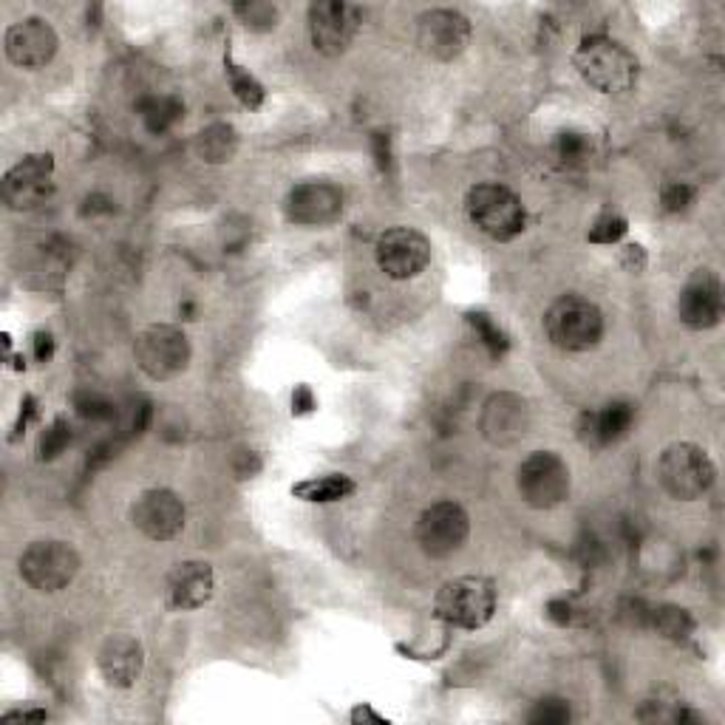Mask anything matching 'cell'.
<instances>
[{
    "label": "cell",
    "instance_id": "d590c367",
    "mask_svg": "<svg viewBox=\"0 0 725 725\" xmlns=\"http://www.w3.org/2000/svg\"><path fill=\"white\" fill-rule=\"evenodd\" d=\"M544 615L555 623V626H569L573 623V607H569L567 598H553L544 607Z\"/></svg>",
    "mask_w": 725,
    "mask_h": 725
},
{
    "label": "cell",
    "instance_id": "1f68e13d",
    "mask_svg": "<svg viewBox=\"0 0 725 725\" xmlns=\"http://www.w3.org/2000/svg\"><path fill=\"white\" fill-rule=\"evenodd\" d=\"M527 720L533 725H567L573 720L569 703L562 698H544L530 709Z\"/></svg>",
    "mask_w": 725,
    "mask_h": 725
},
{
    "label": "cell",
    "instance_id": "e575fe53",
    "mask_svg": "<svg viewBox=\"0 0 725 725\" xmlns=\"http://www.w3.org/2000/svg\"><path fill=\"white\" fill-rule=\"evenodd\" d=\"M151 417H153L151 403H148V400H137V403L130 405V411H128V434L139 437V434L151 425Z\"/></svg>",
    "mask_w": 725,
    "mask_h": 725
},
{
    "label": "cell",
    "instance_id": "7a4b0ae2",
    "mask_svg": "<svg viewBox=\"0 0 725 725\" xmlns=\"http://www.w3.org/2000/svg\"><path fill=\"white\" fill-rule=\"evenodd\" d=\"M717 468L705 448L694 442H675L660 453L657 480L671 499L694 502L712 491Z\"/></svg>",
    "mask_w": 725,
    "mask_h": 725
},
{
    "label": "cell",
    "instance_id": "44dd1931",
    "mask_svg": "<svg viewBox=\"0 0 725 725\" xmlns=\"http://www.w3.org/2000/svg\"><path fill=\"white\" fill-rule=\"evenodd\" d=\"M632 425H635V405L626 400H612L601 411H584L578 417V439L587 448L601 451L607 445H615L618 439L626 437Z\"/></svg>",
    "mask_w": 725,
    "mask_h": 725
},
{
    "label": "cell",
    "instance_id": "5b68a950",
    "mask_svg": "<svg viewBox=\"0 0 725 725\" xmlns=\"http://www.w3.org/2000/svg\"><path fill=\"white\" fill-rule=\"evenodd\" d=\"M471 225L493 241H514L525 233L527 212L521 199L505 185H476L465 199Z\"/></svg>",
    "mask_w": 725,
    "mask_h": 725
},
{
    "label": "cell",
    "instance_id": "8d00e7d4",
    "mask_svg": "<svg viewBox=\"0 0 725 725\" xmlns=\"http://www.w3.org/2000/svg\"><path fill=\"white\" fill-rule=\"evenodd\" d=\"M108 212H114V202H111L108 196H103V193H94V196H89L85 205H82V216H85V219H94V216H108Z\"/></svg>",
    "mask_w": 725,
    "mask_h": 725
},
{
    "label": "cell",
    "instance_id": "52a82bcc",
    "mask_svg": "<svg viewBox=\"0 0 725 725\" xmlns=\"http://www.w3.org/2000/svg\"><path fill=\"white\" fill-rule=\"evenodd\" d=\"M18 567L23 582L37 592H60L80 573V555L69 541H35L23 550Z\"/></svg>",
    "mask_w": 725,
    "mask_h": 725
},
{
    "label": "cell",
    "instance_id": "5bb4252c",
    "mask_svg": "<svg viewBox=\"0 0 725 725\" xmlns=\"http://www.w3.org/2000/svg\"><path fill=\"white\" fill-rule=\"evenodd\" d=\"M468 43H471V23L465 14L453 12V9H431V12L419 14L417 46L431 60H457L468 48Z\"/></svg>",
    "mask_w": 725,
    "mask_h": 725
},
{
    "label": "cell",
    "instance_id": "7c38bea8",
    "mask_svg": "<svg viewBox=\"0 0 725 725\" xmlns=\"http://www.w3.org/2000/svg\"><path fill=\"white\" fill-rule=\"evenodd\" d=\"M55 157L28 153L3 176V202L9 210H35L55 191Z\"/></svg>",
    "mask_w": 725,
    "mask_h": 725
},
{
    "label": "cell",
    "instance_id": "7bdbcfd3",
    "mask_svg": "<svg viewBox=\"0 0 725 725\" xmlns=\"http://www.w3.org/2000/svg\"><path fill=\"white\" fill-rule=\"evenodd\" d=\"M179 315H185V321H193V315H196V307H193V303H182V307H179Z\"/></svg>",
    "mask_w": 725,
    "mask_h": 725
},
{
    "label": "cell",
    "instance_id": "74e56055",
    "mask_svg": "<svg viewBox=\"0 0 725 725\" xmlns=\"http://www.w3.org/2000/svg\"><path fill=\"white\" fill-rule=\"evenodd\" d=\"M315 394L309 385H298L292 391V414H312L315 411Z\"/></svg>",
    "mask_w": 725,
    "mask_h": 725
},
{
    "label": "cell",
    "instance_id": "cb8c5ba5",
    "mask_svg": "<svg viewBox=\"0 0 725 725\" xmlns=\"http://www.w3.org/2000/svg\"><path fill=\"white\" fill-rule=\"evenodd\" d=\"M355 493V482L343 473H326V476H312L307 482H298L292 487V496L315 505H329V502H343Z\"/></svg>",
    "mask_w": 725,
    "mask_h": 725
},
{
    "label": "cell",
    "instance_id": "83f0119b",
    "mask_svg": "<svg viewBox=\"0 0 725 725\" xmlns=\"http://www.w3.org/2000/svg\"><path fill=\"white\" fill-rule=\"evenodd\" d=\"M592 153V142H589L587 134L582 130H564L555 137V159L567 168H575V164H584Z\"/></svg>",
    "mask_w": 725,
    "mask_h": 725
},
{
    "label": "cell",
    "instance_id": "f546056e",
    "mask_svg": "<svg viewBox=\"0 0 725 725\" xmlns=\"http://www.w3.org/2000/svg\"><path fill=\"white\" fill-rule=\"evenodd\" d=\"M233 12L253 32H269V28L278 26V9L273 3H264V0H246V3H239Z\"/></svg>",
    "mask_w": 725,
    "mask_h": 725
},
{
    "label": "cell",
    "instance_id": "9c48e42d",
    "mask_svg": "<svg viewBox=\"0 0 725 725\" xmlns=\"http://www.w3.org/2000/svg\"><path fill=\"white\" fill-rule=\"evenodd\" d=\"M471 519L457 502H437L417 519V544L428 559H451L465 548Z\"/></svg>",
    "mask_w": 725,
    "mask_h": 725
},
{
    "label": "cell",
    "instance_id": "8fae6325",
    "mask_svg": "<svg viewBox=\"0 0 725 725\" xmlns=\"http://www.w3.org/2000/svg\"><path fill=\"white\" fill-rule=\"evenodd\" d=\"M360 32V9L343 0H318L309 7V37L323 57H341L349 51Z\"/></svg>",
    "mask_w": 725,
    "mask_h": 725
},
{
    "label": "cell",
    "instance_id": "8992f818",
    "mask_svg": "<svg viewBox=\"0 0 725 725\" xmlns=\"http://www.w3.org/2000/svg\"><path fill=\"white\" fill-rule=\"evenodd\" d=\"M569 468L559 453L536 451L525 459L516 471V487L527 507L533 510H553L569 496Z\"/></svg>",
    "mask_w": 725,
    "mask_h": 725
},
{
    "label": "cell",
    "instance_id": "d6986e66",
    "mask_svg": "<svg viewBox=\"0 0 725 725\" xmlns=\"http://www.w3.org/2000/svg\"><path fill=\"white\" fill-rule=\"evenodd\" d=\"M96 666H100L105 683L114 686V689H130L145 669V649L139 644V637H134L130 632L108 635L105 644L100 646Z\"/></svg>",
    "mask_w": 725,
    "mask_h": 725
},
{
    "label": "cell",
    "instance_id": "603a6c76",
    "mask_svg": "<svg viewBox=\"0 0 725 725\" xmlns=\"http://www.w3.org/2000/svg\"><path fill=\"white\" fill-rule=\"evenodd\" d=\"M137 114H139V119H142L145 128L159 137V134H168V130H171L173 125L182 119V114H185V105L179 103L176 96L148 94L137 103Z\"/></svg>",
    "mask_w": 725,
    "mask_h": 725
},
{
    "label": "cell",
    "instance_id": "ab89813d",
    "mask_svg": "<svg viewBox=\"0 0 725 725\" xmlns=\"http://www.w3.org/2000/svg\"><path fill=\"white\" fill-rule=\"evenodd\" d=\"M35 357L41 362H48L55 357V337L48 335V332H37L35 335Z\"/></svg>",
    "mask_w": 725,
    "mask_h": 725
},
{
    "label": "cell",
    "instance_id": "2e32d148",
    "mask_svg": "<svg viewBox=\"0 0 725 725\" xmlns=\"http://www.w3.org/2000/svg\"><path fill=\"white\" fill-rule=\"evenodd\" d=\"M3 46H7V57L14 66L43 69L46 62L55 60L60 41H57L51 23L43 18H26V21H18L7 28Z\"/></svg>",
    "mask_w": 725,
    "mask_h": 725
},
{
    "label": "cell",
    "instance_id": "4316f807",
    "mask_svg": "<svg viewBox=\"0 0 725 725\" xmlns=\"http://www.w3.org/2000/svg\"><path fill=\"white\" fill-rule=\"evenodd\" d=\"M468 321H471L473 332H476V341L485 346V352L493 357V360L505 357V352L510 349V341H507L505 329H502L499 323L493 321L487 312H473V315H468Z\"/></svg>",
    "mask_w": 725,
    "mask_h": 725
},
{
    "label": "cell",
    "instance_id": "ffe728a7",
    "mask_svg": "<svg viewBox=\"0 0 725 725\" xmlns=\"http://www.w3.org/2000/svg\"><path fill=\"white\" fill-rule=\"evenodd\" d=\"M216 589V573L207 562H182L171 569L164 582V601L179 612L205 607Z\"/></svg>",
    "mask_w": 725,
    "mask_h": 725
},
{
    "label": "cell",
    "instance_id": "836d02e7",
    "mask_svg": "<svg viewBox=\"0 0 725 725\" xmlns=\"http://www.w3.org/2000/svg\"><path fill=\"white\" fill-rule=\"evenodd\" d=\"M698 199V191L689 185V182H669L660 191V205L666 212H686Z\"/></svg>",
    "mask_w": 725,
    "mask_h": 725
},
{
    "label": "cell",
    "instance_id": "277c9868",
    "mask_svg": "<svg viewBox=\"0 0 725 725\" xmlns=\"http://www.w3.org/2000/svg\"><path fill=\"white\" fill-rule=\"evenodd\" d=\"M544 329L553 346L564 352L596 349L603 337L601 309L582 295H564L544 315Z\"/></svg>",
    "mask_w": 725,
    "mask_h": 725
},
{
    "label": "cell",
    "instance_id": "4fadbf2b",
    "mask_svg": "<svg viewBox=\"0 0 725 725\" xmlns=\"http://www.w3.org/2000/svg\"><path fill=\"white\" fill-rule=\"evenodd\" d=\"M185 502L168 487L142 491L130 505V521L151 541H171L185 527Z\"/></svg>",
    "mask_w": 725,
    "mask_h": 725
},
{
    "label": "cell",
    "instance_id": "d6a6232c",
    "mask_svg": "<svg viewBox=\"0 0 725 725\" xmlns=\"http://www.w3.org/2000/svg\"><path fill=\"white\" fill-rule=\"evenodd\" d=\"M626 219L618 216V212H603L601 219L596 225L589 227V241H596V244H618V241L626 235Z\"/></svg>",
    "mask_w": 725,
    "mask_h": 725
},
{
    "label": "cell",
    "instance_id": "b9f144b4",
    "mask_svg": "<svg viewBox=\"0 0 725 725\" xmlns=\"http://www.w3.org/2000/svg\"><path fill=\"white\" fill-rule=\"evenodd\" d=\"M3 720H23V723H43L46 712H7Z\"/></svg>",
    "mask_w": 725,
    "mask_h": 725
},
{
    "label": "cell",
    "instance_id": "f1b7e54d",
    "mask_svg": "<svg viewBox=\"0 0 725 725\" xmlns=\"http://www.w3.org/2000/svg\"><path fill=\"white\" fill-rule=\"evenodd\" d=\"M74 408L82 419H91V423H111V419H117V405L111 403L105 394H100V391H77Z\"/></svg>",
    "mask_w": 725,
    "mask_h": 725
},
{
    "label": "cell",
    "instance_id": "6da1fadb",
    "mask_svg": "<svg viewBox=\"0 0 725 725\" xmlns=\"http://www.w3.org/2000/svg\"><path fill=\"white\" fill-rule=\"evenodd\" d=\"M575 69L584 77L587 85H592L601 94H623L630 91L637 80V57L630 48L621 46L612 37H587L578 46L573 57Z\"/></svg>",
    "mask_w": 725,
    "mask_h": 725
},
{
    "label": "cell",
    "instance_id": "f35d334b",
    "mask_svg": "<svg viewBox=\"0 0 725 725\" xmlns=\"http://www.w3.org/2000/svg\"><path fill=\"white\" fill-rule=\"evenodd\" d=\"M371 148H375V157H377V164H380V171H389V164H391L389 137H385V134H371Z\"/></svg>",
    "mask_w": 725,
    "mask_h": 725
},
{
    "label": "cell",
    "instance_id": "9a60e30c",
    "mask_svg": "<svg viewBox=\"0 0 725 725\" xmlns=\"http://www.w3.org/2000/svg\"><path fill=\"white\" fill-rule=\"evenodd\" d=\"M482 437L491 445H499V448H510V445L521 442L530 431V405L521 394L514 391H499L487 398V403L482 405V417H480Z\"/></svg>",
    "mask_w": 725,
    "mask_h": 725
},
{
    "label": "cell",
    "instance_id": "d4e9b609",
    "mask_svg": "<svg viewBox=\"0 0 725 725\" xmlns=\"http://www.w3.org/2000/svg\"><path fill=\"white\" fill-rule=\"evenodd\" d=\"M649 626L660 637L671 641V644H683L694 635V618L689 609L678 607V603H660V607L649 609Z\"/></svg>",
    "mask_w": 725,
    "mask_h": 725
},
{
    "label": "cell",
    "instance_id": "4dcf8cb0",
    "mask_svg": "<svg viewBox=\"0 0 725 725\" xmlns=\"http://www.w3.org/2000/svg\"><path fill=\"white\" fill-rule=\"evenodd\" d=\"M71 445V425L69 419L57 417L55 423L46 425V431L41 434V445H37V451H41L43 462H55L66 448Z\"/></svg>",
    "mask_w": 725,
    "mask_h": 725
},
{
    "label": "cell",
    "instance_id": "60d3db41",
    "mask_svg": "<svg viewBox=\"0 0 725 725\" xmlns=\"http://www.w3.org/2000/svg\"><path fill=\"white\" fill-rule=\"evenodd\" d=\"M37 417V400L35 398H26L23 400V411H21V425H18V428H26L28 423H32V419Z\"/></svg>",
    "mask_w": 725,
    "mask_h": 725
},
{
    "label": "cell",
    "instance_id": "e0dca14e",
    "mask_svg": "<svg viewBox=\"0 0 725 725\" xmlns=\"http://www.w3.org/2000/svg\"><path fill=\"white\" fill-rule=\"evenodd\" d=\"M680 321L689 329H714L723 318V284L712 269H698L686 281L678 301Z\"/></svg>",
    "mask_w": 725,
    "mask_h": 725
},
{
    "label": "cell",
    "instance_id": "484cf974",
    "mask_svg": "<svg viewBox=\"0 0 725 725\" xmlns=\"http://www.w3.org/2000/svg\"><path fill=\"white\" fill-rule=\"evenodd\" d=\"M225 66H227V77H230V85H233L235 100H239V103L250 111L261 108V105H264V96H267L264 94V85H261V82L255 80L250 71H244L241 66H235L233 57L230 55L225 57Z\"/></svg>",
    "mask_w": 725,
    "mask_h": 725
},
{
    "label": "cell",
    "instance_id": "ba28073f",
    "mask_svg": "<svg viewBox=\"0 0 725 725\" xmlns=\"http://www.w3.org/2000/svg\"><path fill=\"white\" fill-rule=\"evenodd\" d=\"M134 357H137L139 369L151 380H173L191 362V341L179 326L153 323L139 332L137 343H134Z\"/></svg>",
    "mask_w": 725,
    "mask_h": 725
},
{
    "label": "cell",
    "instance_id": "ac0fdd59",
    "mask_svg": "<svg viewBox=\"0 0 725 725\" xmlns=\"http://www.w3.org/2000/svg\"><path fill=\"white\" fill-rule=\"evenodd\" d=\"M343 193L332 182H303L287 199V216L295 225L323 227L341 219Z\"/></svg>",
    "mask_w": 725,
    "mask_h": 725
},
{
    "label": "cell",
    "instance_id": "30bf717a",
    "mask_svg": "<svg viewBox=\"0 0 725 725\" xmlns=\"http://www.w3.org/2000/svg\"><path fill=\"white\" fill-rule=\"evenodd\" d=\"M375 255L391 281H411L431 264V241L414 227H391L377 239Z\"/></svg>",
    "mask_w": 725,
    "mask_h": 725
},
{
    "label": "cell",
    "instance_id": "3957f363",
    "mask_svg": "<svg viewBox=\"0 0 725 725\" xmlns=\"http://www.w3.org/2000/svg\"><path fill=\"white\" fill-rule=\"evenodd\" d=\"M437 615L457 630H482L496 612V584L485 575H462L442 584L434 601Z\"/></svg>",
    "mask_w": 725,
    "mask_h": 725
},
{
    "label": "cell",
    "instance_id": "7402d4cb",
    "mask_svg": "<svg viewBox=\"0 0 725 725\" xmlns=\"http://www.w3.org/2000/svg\"><path fill=\"white\" fill-rule=\"evenodd\" d=\"M196 157L207 164H227L239 151V134L230 123H212L196 134Z\"/></svg>",
    "mask_w": 725,
    "mask_h": 725
}]
</instances>
